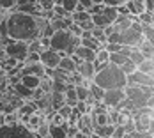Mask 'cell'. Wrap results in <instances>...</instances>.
Returning <instances> with one entry per match:
<instances>
[{
	"instance_id": "obj_1",
	"label": "cell",
	"mask_w": 154,
	"mask_h": 138,
	"mask_svg": "<svg viewBox=\"0 0 154 138\" xmlns=\"http://www.w3.org/2000/svg\"><path fill=\"white\" fill-rule=\"evenodd\" d=\"M5 21V30L11 39H20V41H32L43 35V30L48 25V20L43 16H34L20 11H9L4 16Z\"/></svg>"
},
{
	"instance_id": "obj_2",
	"label": "cell",
	"mask_w": 154,
	"mask_h": 138,
	"mask_svg": "<svg viewBox=\"0 0 154 138\" xmlns=\"http://www.w3.org/2000/svg\"><path fill=\"white\" fill-rule=\"evenodd\" d=\"M94 83H97L101 89H124L126 87V75L121 71L119 66L108 62L106 67L97 71L92 78Z\"/></svg>"
},
{
	"instance_id": "obj_3",
	"label": "cell",
	"mask_w": 154,
	"mask_h": 138,
	"mask_svg": "<svg viewBox=\"0 0 154 138\" xmlns=\"http://www.w3.org/2000/svg\"><path fill=\"white\" fill-rule=\"evenodd\" d=\"M78 44H80V37L73 35L67 29L53 30V34L50 35V48H53L55 51H59L60 57L62 55H71Z\"/></svg>"
},
{
	"instance_id": "obj_4",
	"label": "cell",
	"mask_w": 154,
	"mask_h": 138,
	"mask_svg": "<svg viewBox=\"0 0 154 138\" xmlns=\"http://www.w3.org/2000/svg\"><path fill=\"white\" fill-rule=\"evenodd\" d=\"M124 96L135 106H143L147 103V97L154 96V87H151V85H126Z\"/></svg>"
},
{
	"instance_id": "obj_5",
	"label": "cell",
	"mask_w": 154,
	"mask_h": 138,
	"mask_svg": "<svg viewBox=\"0 0 154 138\" xmlns=\"http://www.w3.org/2000/svg\"><path fill=\"white\" fill-rule=\"evenodd\" d=\"M4 50H5L7 57H11V59H14L18 62H23L27 53H29V43L27 41H20V39H11L7 44L4 46Z\"/></svg>"
},
{
	"instance_id": "obj_6",
	"label": "cell",
	"mask_w": 154,
	"mask_h": 138,
	"mask_svg": "<svg viewBox=\"0 0 154 138\" xmlns=\"http://www.w3.org/2000/svg\"><path fill=\"white\" fill-rule=\"evenodd\" d=\"M126 85H151L154 87V75H145L135 69L131 75H126Z\"/></svg>"
},
{
	"instance_id": "obj_7",
	"label": "cell",
	"mask_w": 154,
	"mask_h": 138,
	"mask_svg": "<svg viewBox=\"0 0 154 138\" xmlns=\"http://www.w3.org/2000/svg\"><path fill=\"white\" fill-rule=\"evenodd\" d=\"M124 97V89H105L103 92V97H101V103L106 108H113L119 101H122Z\"/></svg>"
},
{
	"instance_id": "obj_8",
	"label": "cell",
	"mask_w": 154,
	"mask_h": 138,
	"mask_svg": "<svg viewBox=\"0 0 154 138\" xmlns=\"http://www.w3.org/2000/svg\"><path fill=\"white\" fill-rule=\"evenodd\" d=\"M60 60V53L55 51L53 48H43L39 51V62L45 66V67H57V64Z\"/></svg>"
},
{
	"instance_id": "obj_9",
	"label": "cell",
	"mask_w": 154,
	"mask_h": 138,
	"mask_svg": "<svg viewBox=\"0 0 154 138\" xmlns=\"http://www.w3.org/2000/svg\"><path fill=\"white\" fill-rule=\"evenodd\" d=\"M45 66L41 62H30V64H21L20 67V76L21 75H35V76H45Z\"/></svg>"
},
{
	"instance_id": "obj_10",
	"label": "cell",
	"mask_w": 154,
	"mask_h": 138,
	"mask_svg": "<svg viewBox=\"0 0 154 138\" xmlns=\"http://www.w3.org/2000/svg\"><path fill=\"white\" fill-rule=\"evenodd\" d=\"M76 73L83 80H92L96 71H94V64L91 60H82L76 64Z\"/></svg>"
},
{
	"instance_id": "obj_11",
	"label": "cell",
	"mask_w": 154,
	"mask_h": 138,
	"mask_svg": "<svg viewBox=\"0 0 154 138\" xmlns=\"http://www.w3.org/2000/svg\"><path fill=\"white\" fill-rule=\"evenodd\" d=\"M57 67L62 69L64 73H75V71H76V62L73 60L71 55H62L59 64H57Z\"/></svg>"
},
{
	"instance_id": "obj_12",
	"label": "cell",
	"mask_w": 154,
	"mask_h": 138,
	"mask_svg": "<svg viewBox=\"0 0 154 138\" xmlns=\"http://www.w3.org/2000/svg\"><path fill=\"white\" fill-rule=\"evenodd\" d=\"M43 121H46V119H45V115H43L41 112H34V113H30V115L27 117V121H25V126H27V129H29V131L32 133V131H34V129H35L39 124L43 122Z\"/></svg>"
},
{
	"instance_id": "obj_13",
	"label": "cell",
	"mask_w": 154,
	"mask_h": 138,
	"mask_svg": "<svg viewBox=\"0 0 154 138\" xmlns=\"http://www.w3.org/2000/svg\"><path fill=\"white\" fill-rule=\"evenodd\" d=\"M11 87H13V90H14L21 99H25V101H27V99H32V92H34V90L29 89V87H25L21 81H16L14 85H11Z\"/></svg>"
},
{
	"instance_id": "obj_14",
	"label": "cell",
	"mask_w": 154,
	"mask_h": 138,
	"mask_svg": "<svg viewBox=\"0 0 154 138\" xmlns=\"http://www.w3.org/2000/svg\"><path fill=\"white\" fill-rule=\"evenodd\" d=\"M13 11V9H11ZM14 11H20V13H27V14H34V16H41V11L35 4H18L14 5Z\"/></svg>"
},
{
	"instance_id": "obj_15",
	"label": "cell",
	"mask_w": 154,
	"mask_h": 138,
	"mask_svg": "<svg viewBox=\"0 0 154 138\" xmlns=\"http://www.w3.org/2000/svg\"><path fill=\"white\" fill-rule=\"evenodd\" d=\"M20 81L25 85V87H29V89H37L39 87V81H41V76H35V75H21L20 76Z\"/></svg>"
},
{
	"instance_id": "obj_16",
	"label": "cell",
	"mask_w": 154,
	"mask_h": 138,
	"mask_svg": "<svg viewBox=\"0 0 154 138\" xmlns=\"http://www.w3.org/2000/svg\"><path fill=\"white\" fill-rule=\"evenodd\" d=\"M137 48H138L140 51H142V55H143L145 59H154V43L142 39V43H140Z\"/></svg>"
},
{
	"instance_id": "obj_17",
	"label": "cell",
	"mask_w": 154,
	"mask_h": 138,
	"mask_svg": "<svg viewBox=\"0 0 154 138\" xmlns=\"http://www.w3.org/2000/svg\"><path fill=\"white\" fill-rule=\"evenodd\" d=\"M140 73H145V75H154V59H143L137 66Z\"/></svg>"
},
{
	"instance_id": "obj_18",
	"label": "cell",
	"mask_w": 154,
	"mask_h": 138,
	"mask_svg": "<svg viewBox=\"0 0 154 138\" xmlns=\"http://www.w3.org/2000/svg\"><path fill=\"white\" fill-rule=\"evenodd\" d=\"M71 20L76 21V23H82V21H85V20H91V13H89L87 9H75V11L71 13Z\"/></svg>"
},
{
	"instance_id": "obj_19",
	"label": "cell",
	"mask_w": 154,
	"mask_h": 138,
	"mask_svg": "<svg viewBox=\"0 0 154 138\" xmlns=\"http://www.w3.org/2000/svg\"><path fill=\"white\" fill-rule=\"evenodd\" d=\"M48 133H50V122L48 121H43V122L32 131V135H35V136H39V138H46Z\"/></svg>"
},
{
	"instance_id": "obj_20",
	"label": "cell",
	"mask_w": 154,
	"mask_h": 138,
	"mask_svg": "<svg viewBox=\"0 0 154 138\" xmlns=\"http://www.w3.org/2000/svg\"><path fill=\"white\" fill-rule=\"evenodd\" d=\"M135 18L140 21V25H154L152 13H149V11H142V13H138Z\"/></svg>"
},
{
	"instance_id": "obj_21",
	"label": "cell",
	"mask_w": 154,
	"mask_h": 138,
	"mask_svg": "<svg viewBox=\"0 0 154 138\" xmlns=\"http://www.w3.org/2000/svg\"><path fill=\"white\" fill-rule=\"evenodd\" d=\"M128 59H129V60L133 62V64H135V66H138L140 62L143 60V59H145V57H143V55H142V51H140L138 48H137V46H135V48H131V51H129V53H128Z\"/></svg>"
},
{
	"instance_id": "obj_22",
	"label": "cell",
	"mask_w": 154,
	"mask_h": 138,
	"mask_svg": "<svg viewBox=\"0 0 154 138\" xmlns=\"http://www.w3.org/2000/svg\"><path fill=\"white\" fill-rule=\"evenodd\" d=\"M128 60V57L121 53V51H112L110 55H108V62H112V64H115V66H121L122 62Z\"/></svg>"
},
{
	"instance_id": "obj_23",
	"label": "cell",
	"mask_w": 154,
	"mask_h": 138,
	"mask_svg": "<svg viewBox=\"0 0 154 138\" xmlns=\"http://www.w3.org/2000/svg\"><path fill=\"white\" fill-rule=\"evenodd\" d=\"M80 44H82V46H87V48H91V50H94V51L101 48V44L94 39L92 35H91V37H80Z\"/></svg>"
},
{
	"instance_id": "obj_24",
	"label": "cell",
	"mask_w": 154,
	"mask_h": 138,
	"mask_svg": "<svg viewBox=\"0 0 154 138\" xmlns=\"http://www.w3.org/2000/svg\"><path fill=\"white\" fill-rule=\"evenodd\" d=\"M142 37L154 43V25H142Z\"/></svg>"
},
{
	"instance_id": "obj_25",
	"label": "cell",
	"mask_w": 154,
	"mask_h": 138,
	"mask_svg": "<svg viewBox=\"0 0 154 138\" xmlns=\"http://www.w3.org/2000/svg\"><path fill=\"white\" fill-rule=\"evenodd\" d=\"M108 50L105 48V46H101L99 50H96V59L94 60L96 62H108Z\"/></svg>"
},
{
	"instance_id": "obj_26",
	"label": "cell",
	"mask_w": 154,
	"mask_h": 138,
	"mask_svg": "<svg viewBox=\"0 0 154 138\" xmlns=\"http://www.w3.org/2000/svg\"><path fill=\"white\" fill-rule=\"evenodd\" d=\"M119 67H121V71H122L124 75H131V73H133V71L137 69V66H135L133 62L129 60V59H128L126 62H122V64H121Z\"/></svg>"
},
{
	"instance_id": "obj_27",
	"label": "cell",
	"mask_w": 154,
	"mask_h": 138,
	"mask_svg": "<svg viewBox=\"0 0 154 138\" xmlns=\"http://www.w3.org/2000/svg\"><path fill=\"white\" fill-rule=\"evenodd\" d=\"M60 5L67 11V13H73L75 7L78 5V0H60Z\"/></svg>"
},
{
	"instance_id": "obj_28",
	"label": "cell",
	"mask_w": 154,
	"mask_h": 138,
	"mask_svg": "<svg viewBox=\"0 0 154 138\" xmlns=\"http://www.w3.org/2000/svg\"><path fill=\"white\" fill-rule=\"evenodd\" d=\"M35 5L39 7V11H48L53 7V0H35Z\"/></svg>"
},
{
	"instance_id": "obj_29",
	"label": "cell",
	"mask_w": 154,
	"mask_h": 138,
	"mask_svg": "<svg viewBox=\"0 0 154 138\" xmlns=\"http://www.w3.org/2000/svg\"><path fill=\"white\" fill-rule=\"evenodd\" d=\"M14 5H16V0H0V9L5 11V13L14 9Z\"/></svg>"
},
{
	"instance_id": "obj_30",
	"label": "cell",
	"mask_w": 154,
	"mask_h": 138,
	"mask_svg": "<svg viewBox=\"0 0 154 138\" xmlns=\"http://www.w3.org/2000/svg\"><path fill=\"white\" fill-rule=\"evenodd\" d=\"M112 138H126V131H124L122 126H115L113 127V133H112Z\"/></svg>"
},
{
	"instance_id": "obj_31",
	"label": "cell",
	"mask_w": 154,
	"mask_h": 138,
	"mask_svg": "<svg viewBox=\"0 0 154 138\" xmlns=\"http://www.w3.org/2000/svg\"><path fill=\"white\" fill-rule=\"evenodd\" d=\"M78 25H80V29H82V30H92L94 27H96L92 20H85V21H82V23H78Z\"/></svg>"
},
{
	"instance_id": "obj_32",
	"label": "cell",
	"mask_w": 154,
	"mask_h": 138,
	"mask_svg": "<svg viewBox=\"0 0 154 138\" xmlns=\"http://www.w3.org/2000/svg\"><path fill=\"white\" fill-rule=\"evenodd\" d=\"M92 64H94V71H96V73H97V71H101L103 67H106V66H108V62H96V60H94Z\"/></svg>"
},
{
	"instance_id": "obj_33",
	"label": "cell",
	"mask_w": 154,
	"mask_h": 138,
	"mask_svg": "<svg viewBox=\"0 0 154 138\" xmlns=\"http://www.w3.org/2000/svg\"><path fill=\"white\" fill-rule=\"evenodd\" d=\"M143 4H145V11L154 13V0H143Z\"/></svg>"
},
{
	"instance_id": "obj_34",
	"label": "cell",
	"mask_w": 154,
	"mask_h": 138,
	"mask_svg": "<svg viewBox=\"0 0 154 138\" xmlns=\"http://www.w3.org/2000/svg\"><path fill=\"white\" fill-rule=\"evenodd\" d=\"M126 0H103V4L106 5H119V4H124Z\"/></svg>"
},
{
	"instance_id": "obj_35",
	"label": "cell",
	"mask_w": 154,
	"mask_h": 138,
	"mask_svg": "<svg viewBox=\"0 0 154 138\" xmlns=\"http://www.w3.org/2000/svg\"><path fill=\"white\" fill-rule=\"evenodd\" d=\"M18 4H35V0H16V5Z\"/></svg>"
},
{
	"instance_id": "obj_36",
	"label": "cell",
	"mask_w": 154,
	"mask_h": 138,
	"mask_svg": "<svg viewBox=\"0 0 154 138\" xmlns=\"http://www.w3.org/2000/svg\"><path fill=\"white\" fill-rule=\"evenodd\" d=\"M4 78H5V71L0 67V80H4Z\"/></svg>"
},
{
	"instance_id": "obj_37",
	"label": "cell",
	"mask_w": 154,
	"mask_h": 138,
	"mask_svg": "<svg viewBox=\"0 0 154 138\" xmlns=\"http://www.w3.org/2000/svg\"><path fill=\"white\" fill-rule=\"evenodd\" d=\"M94 4H103V0H92Z\"/></svg>"
}]
</instances>
